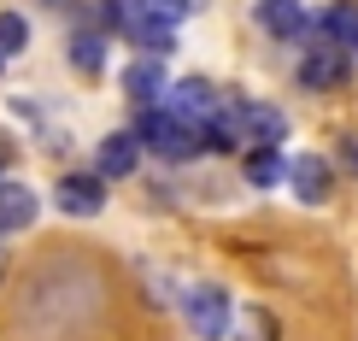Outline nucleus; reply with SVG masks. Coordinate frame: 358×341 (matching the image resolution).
<instances>
[{
    "label": "nucleus",
    "mask_w": 358,
    "mask_h": 341,
    "mask_svg": "<svg viewBox=\"0 0 358 341\" xmlns=\"http://www.w3.org/2000/svg\"><path fill=\"white\" fill-rule=\"evenodd\" d=\"M141 147H153L159 159H194L200 153V141H194V130L182 124V118H171V112H141V124L129 130Z\"/></svg>",
    "instance_id": "obj_1"
},
{
    "label": "nucleus",
    "mask_w": 358,
    "mask_h": 341,
    "mask_svg": "<svg viewBox=\"0 0 358 341\" xmlns=\"http://www.w3.org/2000/svg\"><path fill=\"white\" fill-rule=\"evenodd\" d=\"M182 312H188V330L200 341H223L229 335V294H223L217 283H200L182 294Z\"/></svg>",
    "instance_id": "obj_2"
},
{
    "label": "nucleus",
    "mask_w": 358,
    "mask_h": 341,
    "mask_svg": "<svg viewBox=\"0 0 358 341\" xmlns=\"http://www.w3.org/2000/svg\"><path fill=\"white\" fill-rule=\"evenodd\" d=\"M165 112H171V118H182L188 130H200L206 118H217V95H212V83H200V77L165 83Z\"/></svg>",
    "instance_id": "obj_3"
},
{
    "label": "nucleus",
    "mask_w": 358,
    "mask_h": 341,
    "mask_svg": "<svg viewBox=\"0 0 358 341\" xmlns=\"http://www.w3.org/2000/svg\"><path fill=\"white\" fill-rule=\"evenodd\" d=\"M59 212H65V218H94L100 212V206H106V183H100V176H65V183H59Z\"/></svg>",
    "instance_id": "obj_4"
},
{
    "label": "nucleus",
    "mask_w": 358,
    "mask_h": 341,
    "mask_svg": "<svg viewBox=\"0 0 358 341\" xmlns=\"http://www.w3.org/2000/svg\"><path fill=\"white\" fill-rule=\"evenodd\" d=\"M259 29H271L276 41H294L311 29V12L300 0H259Z\"/></svg>",
    "instance_id": "obj_5"
},
{
    "label": "nucleus",
    "mask_w": 358,
    "mask_h": 341,
    "mask_svg": "<svg viewBox=\"0 0 358 341\" xmlns=\"http://www.w3.org/2000/svg\"><path fill=\"white\" fill-rule=\"evenodd\" d=\"M229 118H235V130H247V136H259L264 147H276L282 136H288V118H282L276 106H259V100H241V106H235Z\"/></svg>",
    "instance_id": "obj_6"
},
{
    "label": "nucleus",
    "mask_w": 358,
    "mask_h": 341,
    "mask_svg": "<svg viewBox=\"0 0 358 341\" xmlns=\"http://www.w3.org/2000/svg\"><path fill=\"white\" fill-rule=\"evenodd\" d=\"M317 29H323V41L329 48H358V0H329L323 6V18H317Z\"/></svg>",
    "instance_id": "obj_7"
},
{
    "label": "nucleus",
    "mask_w": 358,
    "mask_h": 341,
    "mask_svg": "<svg viewBox=\"0 0 358 341\" xmlns=\"http://www.w3.org/2000/svg\"><path fill=\"white\" fill-rule=\"evenodd\" d=\"M300 77H306V88H341V83H347V53L323 41V48H311V53H306Z\"/></svg>",
    "instance_id": "obj_8"
},
{
    "label": "nucleus",
    "mask_w": 358,
    "mask_h": 341,
    "mask_svg": "<svg viewBox=\"0 0 358 341\" xmlns=\"http://www.w3.org/2000/svg\"><path fill=\"white\" fill-rule=\"evenodd\" d=\"M124 36H129V41H141L147 53H171V48H176V24L147 18L141 6H124Z\"/></svg>",
    "instance_id": "obj_9"
},
{
    "label": "nucleus",
    "mask_w": 358,
    "mask_h": 341,
    "mask_svg": "<svg viewBox=\"0 0 358 341\" xmlns=\"http://www.w3.org/2000/svg\"><path fill=\"white\" fill-rule=\"evenodd\" d=\"M288 183H294V195H300L306 206L329 200V159H317V153L294 159V165H288Z\"/></svg>",
    "instance_id": "obj_10"
},
{
    "label": "nucleus",
    "mask_w": 358,
    "mask_h": 341,
    "mask_svg": "<svg viewBox=\"0 0 358 341\" xmlns=\"http://www.w3.org/2000/svg\"><path fill=\"white\" fill-rule=\"evenodd\" d=\"M36 212H41V200H36L29 183H0V235L6 230H29Z\"/></svg>",
    "instance_id": "obj_11"
},
{
    "label": "nucleus",
    "mask_w": 358,
    "mask_h": 341,
    "mask_svg": "<svg viewBox=\"0 0 358 341\" xmlns=\"http://www.w3.org/2000/svg\"><path fill=\"white\" fill-rule=\"evenodd\" d=\"M136 159H141V141L124 136V130L94 147V171H100V176H129V171H136Z\"/></svg>",
    "instance_id": "obj_12"
},
{
    "label": "nucleus",
    "mask_w": 358,
    "mask_h": 341,
    "mask_svg": "<svg viewBox=\"0 0 358 341\" xmlns=\"http://www.w3.org/2000/svg\"><path fill=\"white\" fill-rule=\"evenodd\" d=\"M165 83H171V77L153 65V59H141V65H129V71H124V95L136 100V106H147V112L165 100Z\"/></svg>",
    "instance_id": "obj_13"
},
{
    "label": "nucleus",
    "mask_w": 358,
    "mask_h": 341,
    "mask_svg": "<svg viewBox=\"0 0 358 341\" xmlns=\"http://www.w3.org/2000/svg\"><path fill=\"white\" fill-rule=\"evenodd\" d=\"M282 176H288V159H282V153H271V147L247 159V183H252V188H276Z\"/></svg>",
    "instance_id": "obj_14"
},
{
    "label": "nucleus",
    "mask_w": 358,
    "mask_h": 341,
    "mask_svg": "<svg viewBox=\"0 0 358 341\" xmlns=\"http://www.w3.org/2000/svg\"><path fill=\"white\" fill-rule=\"evenodd\" d=\"M71 65H77V71H100V65H106V41H100V29L71 36Z\"/></svg>",
    "instance_id": "obj_15"
},
{
    "label": "nucleus",
    "mask_w": 358,
    "mask_h": 341,
    "mask_svg": "<svg viewBox=\"0 0 358 341\" xmlns=\"http://www.w3.org/2000/svg\"><path fill=\"white\" fill-rule=\"evenodd\" d=\"M24 41H29V24L18 18V12H0V59H6V53H18Z\"/></svg>",
    "instance_id": "obj_16"
},
{
    "label": "nucleus",
    "mask_w": 358,
    "mask_h": 341,
    "mask_svg": "<svg viewBox=\"0 0 358 341\" xmlns=\"http://www.w3.org/2000/svg\"><path fill=\"white\" fill-rule=\"evenodd\" d=\"M241 341H276V323L264 318V312H247V335Z\"/></svg>",
    "instance_id": "obj_17"
},
{
    "label": "nucleus",
    "mask_w": 358,
    "mask_h": 341,
    "mask_svg": "<svg viewBox=\"0 0 358 341\" xmlns=\"http://www.w3.org/2000/svg\"><path fill=\"white\" fill-rule=\"evenodd\" d=\"M341 159H347V165L358 171V136H347V141H341Z\"/></svg>",
    "instance_id": "obj_18"
},
{
    "label": "nucleus",
    "mask_w": 358,
    "mask_h": 341,
    "mask_svg": "<svg viewBox=\"0 0 358 341\" xmlns=\"http://www.w3.org/2000/svg\"><path fill=\"white\" fill-rule=\"evenodd\" d=\"M0 271H6V247H0Z\"/></svg>",
    "instance_id": "obj_19"
}]
</instances>
